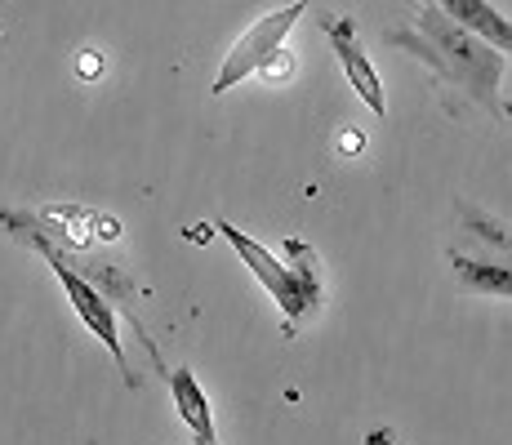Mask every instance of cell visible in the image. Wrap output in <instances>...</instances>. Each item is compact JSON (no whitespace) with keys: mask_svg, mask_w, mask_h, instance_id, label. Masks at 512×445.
Here are the masks:
<instances>
[{"mask_svg":"<svg viewBox=\"0 0 512 445\" xmlns=\"http://www.w3.org/2000/svg\"><path fill=\"white\" fill-rule=\"evenodd\" d=\"M392 45H401L406 54H415L419 63H428L441 81L459 85L472 103H481L486 112H504L499 103V81H504L508 54L499 45H490L486 36H477L459 18H450L441 5L423 0L419 14L410 18V27L388 36Z\"/></svg>","mask_w":512,"mask_h":445,"instance_id":"cell-1","label":"cell"},{"mask_svg":"<svg viewBox=\"0 0 512 445\" xmlns=\"http://www.w3.org/2000/svg\"><path fill=\"white\" fill-rule=\"evenodd\" d=\"M214 232L241 254V263L259 276V285L272 294V303H277L290 321H299V316H308L312 308H317L321 281H317V259H312V250H303L299 241H290L285 245V259H281V254H272L268 245H259L254 236H245L241 227H232L228 219L214 227Z\"/></svg>","mask_w":512,"mask_h":445,"instance_id":"cell-2","label":"cell"},{"mask_svg":"<svg viewBox=\"0 0 512 445\" xmlns=\"http://www.w3.org/2000/svg\"><path fill=\"white\" fill-rule=\"evenodd\" d=\"M303 14H308V0H290V5L263 14L254 27H245L241 41H236L228 49V58H223V67H219V76H214L210 94H228V89H236L245 76H254V72L277 76V63L285 54V36L294 32V23H299ZM285 67H290V63H285Z\"/></svg>","mask_w":512,"mask_h":445,"instance_id":"cell-3","label":"cell"},{"mask_svg":"<svg viewBox=\"0 0 512 445\" xmlns=\"http://www.w3.org/2000/svg\"><path fill=\"white\" fill-rule=\"evenodd\" d=\"M472 245H450V267L459 285L490 299H512V236L486 219H468Z\"/></svg>","mask_w":512,"mask_h":445,"instance_id":"cell-4","label":"cell"},{"mask_svg":"<svg viewBox=\"0 0 512 445\" xmlns=\"http://www.w3.org/2000/svg\"><path fill=\"white\" fill-rule=\"evenodd\" d=\"M36 250H45L49 254V267H54V276H58V285L67 290V299H72V308H76V316H81V325L94 334L98 343H103L107 352H112V361L121 365V379H125V388H134V374H130V356H125V348H121V330H116V308L107 303V294L98 290L94 281H85L81 272H76L72 263L63 259V254H54L49 245H36Z\"/></svg>","mask_w":512,"mask_h":445,"instance_id":"cell-5","label":"cell"},{"mask_svg":"<svg viewBox=\"0 0 512 445\" xmlns=\"http://www.w3.org/2000/svg\"><path fill=\"white\" fill-rule=\"evenodd\" d=\"M321 32H326V41L334 49V58H339L348 85L361 94V103H366L374 116H383L388 112V103H383V81H379V72H374L366 45H361L357 23H352V18H339V14H321Z\"/></svg>","mask_w":512,"mask_h":445,"instance_id":"cell-6","label":"cell"},{"mask_svg":"<svg viewBox=\"0 0 512 445\" xmlns=\"http://www.w3.org/2000/svg\"><path fill=\"white\" fill-rule=\"evenodd\" d=\"M432 5H441L450 18H459V23L472 27L477 36H486L490 45H499L504 54H512V23L490 5V0H432Z\"/></svg>","mask_w":512,"mask_h":445,"instance_id":"cell-7","label":"cell"},{"mask_svg":"<svg viewBox=\"0 0 512 445\" xmlns=\"http://www.w3.org/2000/svg\"><path fill=\"white\" fill-rule=\"evenodd\" d=\"M170 397L179 405L183 423L196 432V445H210L214 441V414H210V401H205V392H201V383H196L192 370L170 374Z\"/></svg>","mask_w":512,"mask_h":445,"instance_id":"cell-8","label":"cell"},{"mask_svg":"<svg viewBox=\"0 0 512 445\" xmlns=\"http://www.w3.org/2000/svg\"><path fill=\"white\" fill-rule=\"evenodd\" d=\"M504 116H508V121H512V103H504Z\"/></svg>","mask_w":512,"mask_h":445,"instance_id":"cell-9","label":"cell"},{"mask_svg":"<svg viewBox=\"0 0 512 445\" xmlns=\"http://www.w3.org/2000/svg\"><path fill=\"white\" fill-rule=\"evenodd\" d=\"M210 445H219V441H210Z\"/></svg>","mask_w":512,"mask_h":445,"instance_id":"cell-10","label":"cell"}]
</instances>
